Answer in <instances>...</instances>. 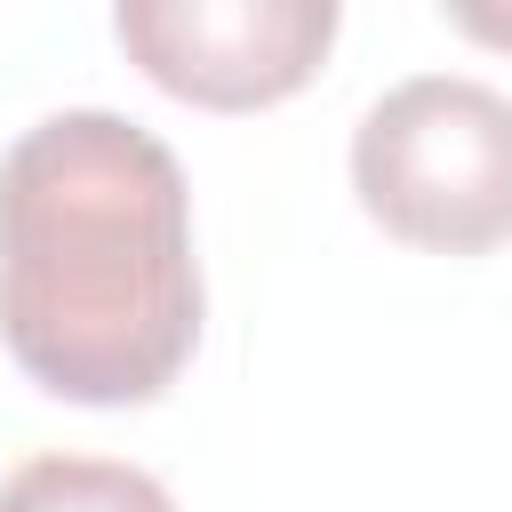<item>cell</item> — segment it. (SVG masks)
I'll return each mask as SVG.
<instances>
[{"label":"cell","mask_w":512,"mask_h":512,"mask_svg":"<svg viewBox=\"0 0 512 512\" xmlns=\"http://www.w3.org/2000/svg\"><path fill=\"white\" fill-rule=\"evenodd\" d=\"M0 344L80 408L160 400L200 344L192 192L176 152L104 104L0 152Z\"/></svg>","instance_id":"obj_1"},{"label":"cell","mask_w":512,"mask_h":512,"mask_svg":"<svg viewBox=\"0 0 512 512\" xmlns=\"http://www.w3.org/2000/svg\"><path fill=\"white\" fill-rule=\"evenodd\" d=\"M360 208L432 256L512 240V96L464 72L392 80L352 128Z\"/></svg>","instance_id":"obj_2"},{"label":"cell","mask_w":512,"mask_h":512,"mask_svg":"<svg viewBox=\"0 0 512 512\" xmlns=\"http://www.w3.org/2000/svg\"><path fill=\"white\" fill-rule=\"evenodd\" d=\"M112 32L152 88L200 112H256L320 72L336 0H120Z\"/></svg>","instance_id":"obj_3"},{"label":"cell","mask_w":512,"mask_h":512,"mask_svg":"<svg viewBox=\"0 0 512 512\" xmlns=\"http://www.w3.org/2000/svg\"><path fill=\"white\" fill-rule=\"evenodd\" d=\"M0 512H176V496L120 456H24L0 480Z\"/></svg>","instance_id":"obj_4"},{"label":"cell","mask_w":512,"mask_h":512,"mask_svg":"<svg viewBox=\"0 0 512 512\" xmlns=\"http://www.w3.org/2000/svg\"><path fill=\"white\" fill-rule=\"evenodd\" d=\"M464 32H480V40H512V16H496V8H448Z\"/></svg>","instance_id":"obj_5"}]
</instances>
